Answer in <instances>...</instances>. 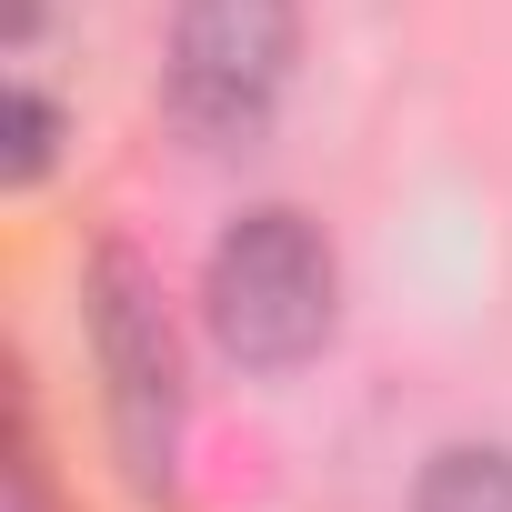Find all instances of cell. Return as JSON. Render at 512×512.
Wrapping results in <instances>:
<instances>
[{"label": "cell", "instance_id": "5", "mask_svg": "<svg viewBox=\"0 0 512 512\" xmlns=\"http://www.w3.org/2000/svg\"><path fill=\"white\" fill-rule=\"evenodd\" d=\"M51 161H61V111L21 81L11 101H0V181H11V191H41Z\"/></svg>", "mask_w": 512, "mask_h": 512}, {"label": "cell", "instance_id": "2", "mask_svg": "<svg viewBox=\"0 0 512 512\" xmlns=\"http://www.w3.org/2000/svg\"><path fill=\"white\" fill-rule=\"evenodd\" d=\"M81 322H91V362H101V432L111 462L141 502H171L181 482V422H191V382H181V332L161 302V272L131 241H91L81 262Z\"/></svg>", "mask_w": 512, "mask_h": 512}, {"label": "cell", "instance_id": "3", "mask_svg": "<svg viewBox=\"0 0 512 512\" xmlns=\"http://www.w3.org/2000/svg\"><path fill=\"white\" fill-rule=\"evenodd\" d=\"M292 61H302V0H181L161 101H171L181 141L251 151L292 91Z\"/></svg>", "mask_w": 512, "mask_h": 512}, {"label": "cell", "instance_id": "4", "mask_svg": "<svg viewBox=\"0 0 512 512\" xmlns=\"http://www.w3.org/2000/svg\"><path fill=\"white\" fill-rule=\"evenodd\" d=\"M412 512H512V452L502 442H442L412 482Z\"/></svg>", "mask_w": 512, "mask_h": 512}, {"label": "cell", "instance_id": "6", "mask_svg": "<svg viewBox=\"0 0 512 512\" xmlns=\"http://www.w3.org/2000/svg\"><path fill=\"white\" fill-rule=\"evenodd\" d=\"M31 31H41V0H11V51H21Z\"/></svg>", "mask_w": 512, "mask_h": 512}, {"label": "cell", "instance_id": "1", "mask_svg": "<svg viewBox=\"0 0 512 512\" xmlns=\"http://www.w3.org/2000/svg\"><path fill=\"white\" fill-rule=\"evenodd\" d=\"M201 322L221 342V362L241 372H302L332 352L342 332V262H332V231L302 201H251L241 221H221L211 262H201Z\"/></svg>", "mask_w": 512, "mask_h": 512}, {"label": "cell", "instance_id": "7", "mask_svg": "<svg viewBox=\"0 0 512 512\" xmlns=\"http://www.w3.org/2000/svg\"><path fill=\"white\" fill-rule=\"evenodd\" d=\"M21 512H31V502H21Z\"/></svg>", "mask_w": 512, "mask_h": 512}]
</instances>
